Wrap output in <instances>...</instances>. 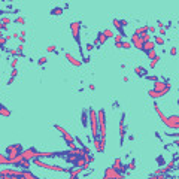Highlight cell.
Returning a JSON list of instances; mask_svg holds the SVG:
<instances>
[{"instance_id":"cell-1","label":"cell","mask_w":179,"mask_h":179,"mask_svg":"<svg viewBox=\"0 0 179 179\" xmlns=\"http://www.w3.org/2000/svg\"><path fill=\"white\" fill-rule=\"evenodd\" d=\"M90 113V127H91V139H100V128H99V116L94 108L88 109Z\"/></svg>"},{"instance_id":"cell-2","label":"cell","mask_w":179,"mask_h":179,"mask_svg":"<svg viewBox=\"0 0 179 179\" xmlns=\"http://www.w3.org/2000/svg\"><path fill=\"white\" fill-rule=\"evenodd\" d=\"M33 164L34 166H37V167L46 169V170H52V172H58V173H72L73 169H75V167L66 169V167H61V166H57V164H48V163H44L40 158H34Z\"/></svg>"},{"instance_id":"cell-3","label":"cell","mask_w":179,"mask_h":179,"mask_svg":"<svg viewBox=\"0 0 179 179\" xmlns=\"http://www.w3.org/2000/svg\"><path fill=\"white\" fill-rule=\"evenodd\" d=\"M81 29H82V22L81 21H73L70 24V32H72V36L75 39V42L78 44L79 46V52H81V58L84 60V49H82V45H81Z\"/></svg>"},{"instance_id":"cell-4","label":"cell","mask_w":179,"mask_h":179,"mask_svg":"<svg viewBox=\"0 0 179 179\" xmlns=\"http://www.w3.org/2000/svg\"><path fill=\"white\" fill-rule=\"evenodd\" d=\"M54 128H55V130H58V131L61 133L63 139H64V142H66V145L69 146V149H78V148H76V143H75V142H76V140H75V137L69 133L66 128H63V127H61V125H58V124H55V125H54Z\"/></svg>"},{"instance_id":"cell-5","label":"cell","mask_w":179,"mask_h":179,"mask_svg":"<svg viewBox=\"0 0 179 179\" xmlns=\"http://www.w3.org/2000/svg\"><path fill=\"white\" fill-rule=\"evenodd\" d=\"M97 116H99L100 140H101V143L106 146V115H105V109H100V111H97Z\"/></svg>"},{"instance_id":"cell-6","label":"cell","mask_w":179,"mask_h":179,"mask_svg":"<svg viewBox=\"0 0 179 179\" xmlns=\"http://www.w3.org/2000/svg\"><path fill=\"white\" fill-rule=\"evenodd\" d=\"M24 152V149H22V145L21 143H12V145L6 146V155L12 158V157H17L22 154Z\"/></svg>"},{"instance_id":"cell-7","label":"cell","mask_w":179,"mask_h":179,"mask_svg":"<svg viewBox=\"0 0 179 179\" xmlns=\"http://www.w3.org/2000/svg\"><path fill=\"white\" fill-rule=\"evenodd\" d=\"M103 179H125V173H120L113 167H108L105 170V176Z\"/></svg>"},{"instance_id":"cell-8","label":"cell","mask_w":179,"mask_h":179,"mask_svg":"<svg viewBox=\"0 0 179 179\" xmlns=\"http://www.w3.org/2000/svg\"><path fill=\"white\" fill-rule=\"evenodd\" d=\"M163 124H164L167 128L179 130V115H170V116H167V120H166Z\"/></svg>"},{"instance_id":"cell-9","label":"cell","mask_w":179,"mask_h":179,"mask_svg":"<svg viewBox=\"0 0 179 179\" xmlns=\"http://www.w3.org/2000/svg\"><path fill=\"white\" fill-rule=\"evenodd\" d=\"M127 133V127H125V113H121V120H120V145H124V137Z\"/></svg>"},{"instance_id":"cell-10","label":"cell","mask_w":179,"mask_h":179,"mask_svg":"<svg viewBox=\"0 0 179 179\" xmlns=\"http://www.w3.org/2000/svg\"><path fill=\"white\" fill-rule=\"evenodd\" d=\"M15 176V178H22L24 170H13V169H2L0 176Z\"/></svg>"},{"instance_id":"cell-11","label":"cell","mask_w":179,"mask_h":179,"mask_svg":"<svg viewBox=\"0 0 179 179\" xmlns=\"http://www.w3.org/2000/svg\"><path fill=\"white\" fill-rule=\"evenodd\" d=\"M22 157H24V160H27V161H33L34 158L37 157V149L36 148H27V149H24V152H22Z\"/></svg>"},{"instance_id":"cell-12","label":"cell","mask_w":179,"mask_h":179,"mask_svg":"<svg viewBox=\"0 0 179 179\" xmlns=\"http://www.w3.org/2000/svg\"><path fill=\"white\" fill-rule=\"evenodd\" d=\"M143 40H142V37L139 36V34H136V33H133L131 34V45H133L136 49H139V51H142L143 49Z\"/></svg>"},{"instance_id":"cell-13","label":"cell","mask_w":179,"mask_h":179,"mask_svg":"<svg viewBox=\"0 0 179 179\" xmlns=\"http://www.w3.org/2000/svg\"><path fill=\"white\" fill-rule=\"evenodd\" d=\"M112 167L115 169L116 172H120V173H125V172L128 170V167L123 164L121 158H115V160H113V164H112Z\"/></svg>"},{"instance_id":"cell-14","label":"cell","mask_w":179,"mask_h":179,"mask_svg":"<svg viewBox=\"0 0 179 179\" xmlns=\"http://www.w3.org/2000/svg\"><path fill=\"white\" fill-rule=\"evenodd\" d=\"M169 91H170V88L164 90V91H155V90H149V91H148V94H149V97H151V99L157 100V99H160V97L166 96V94H167Z\"/></svg>"},{"instance_id":"cell-15","label":"cell","mask_w":179,"mask_h":179,"mask_svg":"<svg viewBox=\"0 0 179 179\" xmlns=\"http://www.w3.org/2000/svg\"><path fill=\"white\" fill-rule=\"evenodd\" d=\"M64 57H66V60L70 63V64H72V66H75V67H81V66H82V61H81V60H76V58L72 55L70 52H64Z\"/></svg>"},{"instance_id":"cell-16","label":"cell","mask_w":179,"mask_h":179,"mask_svg":"<svg viewBox=\"0 0 179 179\" xmlns=\"http://www.w3.org/2000/svg\"><path fill=\"white\" fill-rule=\"evenodd\" d=\"M73 167H81V169H84V170H87V169L90 167V164L85 161L84 157H81V158H78V160L73 163Z\"/></svg>"},{"instance_id":"cell-17","label":"cell","mask_w":179,"mask_h":179,"mask_svg":"<svg viewBox=\"0 0 179 179\" xmlns=\"http://www.w3.org/2000/svg\"><path fill=\"white\" fill-rule=\"evenodd\" d=\"M81 124L84 125V128L88 127V124H90V113H88V111H85V109L81 113Z\"/></svg>"},{"instance_id":"cell-18","label":"cell","mask_w":179,"mask_h":179,"mask_svg":"<svg viewBox=\"0 0 179 179\" xmlns=\"http://www.w3.org/2000/svg\"><path fill=\"white\" fill-rule=\"evenodd\" d=\"M112 22H113V27H115V29L120 32V34H121L123 37H125V32H124V27L121 25V21H120L118 18H113V21H112Z\"/></svg>"},{"instance_id":"cell-19","label":"cell","mask_w":179,"mask_h":179,"mask_svg":"<svg viewBox=\"0 0 179 179\" xmlns=\"http://www.w3.org/2000/svg\"><path fill=\"white\" fill-rule=\"evenodd\" d=\"M108 40V37L103 34V32H99L97 33V37H96V40H94V45H105V42Z\"/></svg>"},{"instance_id":"cell-20","label":"cell","mask_w":179,"mask_h":179,"mask_svg":"<svg viewBox=\"0 0 179 179\" xmlns=\"http://www.w3.org/2000/svg\"><path fill=\"white\" fill-rule=\"evenodd\" d=\"M134 72H136V75L140 76V78H146V76H148V72H146V69L143 66H136L134 67Z\"/></svg>"},{"instance_id":"cell-21","label":"cell","mask_w":179,"mask_h":179,"mask_svg":"<svg viewBox=\"0 0 179 179\" xmlns=\"http://www.w3.org/2000/svg\"><path fill=\"white\" fill-rule=\"evenodd\" d=\"M154 109H155V112H157V115L160 116V120H161V123H164L166 120H167V116L163 113V111L160 109V106H158V103L157 101H154Z\"/></svg>"},{"instance_id":"cell-22","label":"cell","mask_w":179,"mask_h":179,"mask_svg":"<svg viewBox=\"0 0 179 179\" xmlns=\"http://www.w3.org/2000/svg\"><path fill=\"white\" fill-rule=\"evenodd\" d=\"M152 49H155V42H154V40L143 44V49H142L143 52H149V51H152Z\"/></svg>"},{"instance_id":"cell-23","label":"cell","mask_w":179,"mask_h":179,"mask_svg":"<svg viewBox=\"0 0 179 179\" xmlns=\"http://www.w3.org/2000/svg\"><path fill=\"white\" fill-rule=\"evenodd\" d=\"M94 148H96V152H103L105 151V145L101 143L100 139H94Z\"/></svg>"},{"instance_id":"cell-24","label":"cell","mask_w":179,"mask_h":179,"mask_svg":"<svg viewBox=\"0 0 179 179\" xmlns=\"http://www.w3.org/2000/svg\"><path fill=\"white\" fill-rule=\"evenodd\" d=\"M134 33L139 34V36L149 33V25H143V27H139V29H136V32H134Z\"/></svg>"},{"instance_id":"cell-25","label":"cell","mask_w":179,"mask_h":179,"mask_svg":"<svg viewBox=\"0 0 179 179\" xmlns=\"http://www.w3.org/2000/svg\"><path fill=\"white\" fill-rule=\"evenodd\" d=\"M81 172H84V169L75 167V169H73V172L70 173V178H69V179H78V175L81 173Z\"/></svg>"},{"instance_id":"cell-26","label":"cell","mask_w":179,"mask_h":179,"mask_svg":"<svg viewBox=\"0 0 179 179\" xmlns=\"http://www.w3.org/2000/svg\"><path fill=\"white\" fill-rule=\"evenodd\" d=\"M115 46L116 48H121V44H123V36L121 34H115Z\"/></svg>"},{"instance_id":"cell-27","label":"cell","mask_w":179,"mask_h":179,"mask_svg":"<svg viewBox=\"0 0 179 179\" xmlns=\"http://www.w3.org/2000/svg\"><path fill=\"white\" fill-rule=\"evenodd\" d=\"M0 113H2V116H11L12 115V112L8 111L6 106H3V105H2V108H0Z\"/></svg>"},{"instance_id":"cell-28","label":"cell","mask_w":179,"mask_h":179,"mask_svg":"<svg viewBox=\"0 0 179 179\" xmlns=\"http://www.w3.org/2000/svg\"><path fill=\"white\" fill-rule=\"evenodd\" d=\"M30 166H32V161H27V160H24V161L21 163V166H20V167H22L24 170H29V169H30Z\"/></svg>"},{"instance_id":"cell-29","label":"cell","mask_w":179,"mask_h":179,"mask_svg":"<svg viewBox=\"0 0 179 179\" xmlns=\"http://www.w3.org/2000/svg\"><path fill=\"white\" fill-rule=\"evenodd\" d=\"M103 34L109 39V37H115V34H113V32H112L111 29H106V30H103Z\"/></svg>"},{"instance_id":"cell-30","label":"cell","mask_w":179,"mask_h":179,"mask_svg":"<svg viewBox=\"0 0 179 179\" xmlns=\"http://www.w3.org/2000/svg\"><path fill=\"white\" fill-rule=\"evenodd\" d=\"M158 61H160V55H157L154 60H151V63H149V67H151V69H154V67L158 64Z\"/></svg>"},{"instance_id":"cell-31","label":"cell","mask_w":179,"mask_h":179,"mask_svg":"<svg viewBox=\"0 0 179 179\" xmlns=\"http://www.w3.org/2000/svg\"><path fill=\"white\" fill-rule=\"evenodd\" d=\"M146 81H152V82H154V84H155V82H158V81H160V79H158V76H157V75H148V76H146Z\"/></svg>"},{"instance_id":"cell-32","label":"cell","mask_w":179,"mask_h":179,"mask_svg":"<svg viewBox=\"0 0 179 179\" xmlns=\"http://www.w3.org/2000/svg\"><path fill=\"white\" fill-rule=\"evenodd\" d=\"M63 13V8H54L51 11V15H61Z\"/></svg>"},{"instance_id":"cell-33","label":"cell","mask_w":179,"mask_h":179,"mask_svg":"<svg viewBox=\"0 0 179 179\" xmlns=\"http://www.w3.org/2000/svg\"><path fill=\"white\" fill-rule=\"evenodd\" d=\"M146 179H169L167 175H152V176H149V178Z\"/></svg>"},{"instance_id":"cell-34","label":"cell","mask_w":179,"mask_h":179,"mask_svg":"<svg viewBox=\"0 0 179 179\" xmlns=\"http://www.w3.org/2000/svg\"><path fill=\"white\" fill-rule=\"evenodd\" d=\"M146 55H148V58H149V60H154V58H155V57L158 55V54H157V52H155V49H152V51H149V52H146Z\"/></svg>"},{"instance_id":"cell-35","label":"cell","mask_w":179,"mask_h":179,"mask_svg":"<svg viewBox=\"0 0 179 179\" xmlns=\"http://www.w3.org/2000/svg\"><path fill=\"white\" fill-rule=\"evenodd\" d=\"M121 48H123V49H130V48H131V42L123 40V44H121Z\"/></svg>"},{"instance_id":"cell-36","label":"cell","mask_w":179,"mask_h":179,"mask_svg":"<svg viewBox=\"0 0 179 179\" xmlns=\"http://www.w3.org/2000/svg\"><path fill=\"white\" fill-rule=\"evenodd\" d=\"M155 45H164V39L161 37V36H155Z\"/></svg>"},{"instance_id":"cell-37","label":"cell","mask_w":179,"mask_h":179,"mask_svg":"<svg viewBox=\"0 0 179 179\" xmlns=\"http://www.w3.org/2000/svg\"><path fill=\"white\" fill-rule=\"evenodd\" d=\"M13 22H15V24H25V18H24V17H18V18L13 20Z\"/></svg>"},{"instance_id":"cell-38","label":"cell","mask_w":179,"mask_h":179,"mask_svg":"<svg viewBox=\"0 0 179 179\" xmlns=\"http://www.w3.org/2000/svg\"><path fill=\"white\" fill-rule=\"evenodd\" d=\"M127 167H128V170H134V169H136V160H134V158L127 164Z\"/></svg>"},{"instance_id":"cell-39","label":"cell","mask_w":179,"mask_h":179,"mask_svg":"<svg viewBox=\"0 0 179 179\" xmlns=\"http://www.w3.org/2000/svg\"><path fill=\"white\" fill-rule=\"evenodd\" d=\"M46 61H48L46 57H40V58L37 60V64H39V66H44V64H46Z\"/></svg>"},{"instance_id":"cell-40","label":"cell","mask_w":179,"mask_h":179,"mask_svg":"<svg viewBox=\"0 0 179 179\" xmlns=\"http://www.w3.org/2000/svg\"><path fill=\"white\" fill-rule=\"evenodd\" d=\"M84 158H85V161H87V163H93V161H94V155H91V154H87V155L84 157Z\"/></svg>"},{"instance_id":"cell-41","label":"cell","mask_w":179,"mask_h":179,"mask_svg":"<svg viewBox=\"0 0 179 179\" xmlns=\"http://www.w3.org/2000/svg\"><path fill=\"white\" fill-rule=\"evenodd\" d=\"M6 40H8V37H5V36H2V34H0V45H2V48H5Z\"/></svg>"},{"instance_id":"cell-42","label":"cell","mask_w":179,"mask_h":179,"mask_svg":"<svg viewBox=\"0 0 179 179\" xmlns=\"http://www.w3.org/2000/svg\"><path fill=\"white\" fill-rule=\"evenodd\" d=\"M46 51H48V52H57V46L55 45H49V46L46 48Z\"/></svg>"},{"instance_id":"cell-43","label":"cell","mask_w":179,"mask_h":179,"mask_svg":"<svg viewBox=\"0 0 179 179\" xmlns=\"http://www.w3.org/2000/svg\"><path fill=\"white\" fill-rule=\"evenodd\" d=\"M0 163H2L3 166L8 164V158H6V155H0Z\"/></svg>"},{"instance_id":"cell-44","label":"cell","mask_w":179,"mask_h":179,"mask_svg":"<svg viewBox=\"0 0 179 179\" xmlns=\"http://www.w3.org/2000/svg\"><path fill=\"white\" fill-rule=\"evenodd\" d=\"M8 52H9L12 57H20V54H18V51H17V49H9Z\"/></svg>"},{"instance_id":"cell-45","label":"cell","mask_w":179,"mask_h":179,"mask_svg":"<svg viewBox=\"0 0 179 179\" xmlns=\"http://www.w3.org/2000/svg\"><path fill=\"white\" fill-rule=\"evenodd\" d=\"M85 48H87V51H93V49H94V44H87L85 45Z\"/></svg>"},{"instance_id":"cell-46","label":"cell","mask_w":179,"mask_h":179,"mask_svg":"<svg viewBox=\"0 0 179 179\" xmlns=\"http://www.w3.org/2000/svg\"><path fill=\"white\" fill-rule=\"evenodd\" d=\"M176 54H178V49H176V48H175V46H173V48H170V55H176Z\"/></svg>"},{"instance_id":"cell-47","label":"cell","mask_w":179,"mask_h":179,"mask_svg":"<svg viewBox=\"0 0 179 179\" xmlns=\"http://www.w3.org/2000/svg\"><path fill=\"white\" fill-rule=\"evenodd\" d=\"M9 22H11V20H9V18H6V17H3V18H2V24H5V25H8Z\"/></svg>"},{"instance_id":"cell-48","label":"cell","mask_w":179,"mask_h":179,"mask_svg":"<svg viewBox=\"0 0 179 179\" xmlns=\"http://www.w3.org/2000/svg\"><path fill=\"white\" fill-rule=\"evenodd\" d=\"M17 64H18V60H17V58H13V60H12V63H11V67L12 69H17Z\"/></svg>"},{"instance_id":"cell-49","label":"cell","mask_w":179,"mask_h":179,"mask_svg":"<svg viewBox=\"0 0 179 179\" xmlns=\"http://www.w3.org/2000/svg\"><path fill=\"white\" fill-rule=\"evenodd\" d=\"M167 136H170V137H179V133H166Z\"/></svg>"},{"instance_id":"cell-50","label":"cell","mask_w":179,"mask_h":179,"mask_svg":"<svg viewBox=\"0 0 179 179\" xmlns=\"http://www.w3.org/2000/svg\"><path fill=\"white\" fill-rule=\"evenodd\" d=\"M2 179H20V178H15V176H8V175H6V176H2Z\"/></svg>"},{"instance_id":"cell-51","label":"cell","mask_w":179,"mask_h":179,"mask_svg":"<svg viewBox=\"0 0 179 179\" xmlns=\"http://www.w3.org/2000/svg\"><path fill=\"white\" fill-rule=\"evenodd\" d=\"M154 32H155V25H151L149 27V33H154Z\"/></svg>"},{"instance_id":"cell-52","label":"cell","mask_w":179,"mask_h":179,"mask_svg":"<svg viewBox=\"0 0 179 179\" xmlns=\"http://www.w3.org/2000/svg\"><path fill=\"white\" fill-rule=\"evenodd\" d=\"M160 34L164 36V34H166V29H160Z\"/></svg>"},{"instance_id":"cell-53","label":"cell","mask_w":179,"mask_h":179,"mask_svg":"<svg viewBox=\"0 0 179 179\" xmlns=\"http://www.w3.org/2000/svg\"><path fill=\"white\" fill-rule=\"evenodd\" d=\"M157 25H158V27H160V29H164V27H163V25H164V24H163V22H161V21H158V22H157Z\"/></svg>"},{"instance_id":"cell-54","label":"cell","mask_w":179,"mask_h":179,"mask_svg":"<svg viewBox=\"0 0 179 179\" xmlns=\"http://www.w3.org/2000/svg\"><path fill=\"white\" fill-rule=\"evenodd\" d=\"M120 21H121V25H123V27L127 25V21H125V20H120Z\"/></svg>"},{"instance_id":"cell-55","label":"cell","mask_w":179,"mask_h":179,"mask_svg":"<svg viewBox=\"0 0 179 179\" xmlns=\"http://www.w3.org/2000/svg\"><path fill=\"white\" fill-rule=\"evenodd\" d=\"M173 143H175V145H176V146H178V148H179V140H175Z\"/></svg>"},{"instance_id":"cell-56","label":"cell","mask_w":179,"mask_h":179,"mask_svg":"<svg viewBox=\"0 0 179 179\" xmlns=\"http://www.w3.org/2000/svg\"><path fill=\"white\" fill-rule=\"evenodd\" d=\"M175 169H176V170H179V164H176V167H175Z\"/></svg>"},{"instance_id":"cell-57","label":"cell","mask_w":179,"mask_h":179,"mask_svg":"<svg viewBox=\"0 0 179 179\" xmlns=\"http://www.w3.org/2000/svg\"><path fill=\"white\" fill-rule=\"evenodd\" d=\"M176 103H178V106H179V99H178V100H176Z\"/></svg>"},{"instance_id":"cell-58","label":"cell","mask_w":179,"mask_h":179,"mask_svg":"<svg viewBox=\"0 0 179 179\" xmlns=\"http://www.w3.org/2000/svg\"><path fill=\"white\" fill-rule=\"evenodd\" d=\"M169 179H175V178H169Z\"/></svg>"},{"instance_id":"cell-59","label":"cell","mask_w":179,"mask_h":179,"mask_svg":"<svg viewBox=\"0 0 179 179\" xmlns=\"http://www.w3.org/2000/svg\"><path fill=\"white\" fill-rule=\"evenodd\" d=\"M20 179H24V178H20Z\"/></svg>"}]
</instances>
